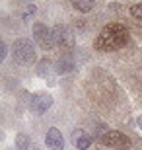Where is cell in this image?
<instances>
[{"instance_id":"obj_1","label":"cell","mask_w":142,"mask_h":150,"mask_svg":"<svg viewBox=\"0 0 142 150\" xmlns=\"http://www.w3.org/2000/svg\"><path fill=\"white\" fill-rule=\"evenodd\" d=\"M126 41H129V31H126L125 25L109 23V25H105L99 31L97 39H95V49L103 51V53H109V51L123 49L126 45Z\"/></svg>"},{"instance_id":"obj_2","label":"cell","mask_w":142,"mask_h":150,"mask_svg":"<svg viewBox=\"0 0 142 150\" xmlns=\"http://www.w3.org/2000/svg\"><path fill=\"white\" fill-rule=\"evenodd\" d=\"M99 142L113 150H129L132 146L131 139L119 131H105L103 134H99Z\"/></svg>"},{"instance_id":"obj_3","label":"cell","mask_w":142,"mask_h":150,"mask_svg":"<svg viewBox=\"0 0 142 150\" xmlns=\"http://www.w3.org/2000/svg\"><path fill=\"white\" fill-rule=\"evenodd\" d=\"M14 59L22 64H29L35 61V49L29 39H20L14 43Z\"/></svg>"},{"instance_id":"obj_4","label":"cell","mask_w":142,"mask_h":150,"mask_svg":"<svg viewBox=\"0 0 142 150\" xmlns=\"http://www.w3.org/2000/svg\"><path fill=\"white\" fill-rule=\"evenodd\" d=\"M33 37H35V41L39 43L41 49H51L55 45V33H53V29H49L43 23H35L33 25Z\"/></svg>"},{"instance_id":"obj_5","label":"cell","mask_w":142,"mask_h":150,"mask_svg":"<svg viewBox=\"0 0 142 150\" xmlns=\"http://www.w3.org/2000/svg\"><path fill=\"white\" fill-rule=\"evenodd\" d=\"M53 33H55V43L59 47H62V49H68V47L74 45V35L66 25H57L53 29Z\"/></svg>"},{"instance_id":"obj_6","label":"cell","mask_w":142,"mask_h":150,"mask_svg":"<svg viewBox=\"0 0 142 150\" xmlns=\"http://www.w3.org/2000/svg\"><path fill=\"white\" fill-rule=\"evenodd\" d=\"M51 105H53V98L47 94H35L31 96V101H29V107L37 113H45Z\"/></svg>"},{"instance_id":"obj_7","label":"cell","mask_w":142,"mask_h":150,"mask_svg":"<svg viewBox=\"0 0 142 150\" xmlns=\"http://www.w3.org/2000/svg\"><path fill=\"white\" fill-rule=\"evenodd\" d=\"M45 142H47V146H49L51 150H62V148H64V139H62L60 131L55 129V127H51L49 131H47Z\"/></svg>"},{"instance_id":"obj_8","label":"cell","mask_w":142,"mask_h":150,"mask_svg":"<svg viewBox=\"0 0 142 150\" xmlns=\"http://www.w3.org/2000/svg\"><path fill=\"white\" fill-rule=\"evenodd\" d=\"M74 144H76V148H80V150H86V148H90L92 146V137L90 134H86L84 131H78V133H74Z\"/></svg>"},{"instance_id":"obj_9","label":"cell","mask_w":142,"mask_h":150,"mask_svg":"<svg viewBox=\"0 0 142 150\" xmlns=\"http://www.w3.org/2000/svg\"><path fill=\"white\" fill-rule=\"evenodd\" d=\"M70 4L76 8L78 12H90L93 8V0H70Z\"/></svg>"},{"instance_id":"obj_10","label":"cell","mask_w":142,"mask_h":150,"mask_svg":"<svg viewBox=\"0 0 142 150\" xmlns=\"http://www.w3.org/2000/svg\"><path fill=\"white\" fill-rule=\"evenodd\" d=\"M33 142L31 140H28V137H23V134H20L18 137V150H33Z\"/></svg>"},{"instance_id":"obj_11","label":"cell","mask_w":142,"mask_h":150,"mask_svg":"<svg viewBox=\"0 0 142 150\" xmlns=\"http://www.w3.org/2000/svg\"><path fill=\"white\" fill-rule=\"evenodd\" d=\"M131 14H132V18L142 20V2H136V4L131 6Z\"/></svg>"},{"instance_id":"obj_12","label":"cell","mask_w":142,"mask_h":150,"mask_svg":"<svg viewBox=\"0 0 142 150\" xmlns=\"http://www.w3.org/2000/svg\"><path fill=\"white\" fill-rule=\"evenodd\" d=\"M138 125H140V129H142V115H138Z\"/></svg>"},{"instance_id":"obj_13","label":"cell","mask_w":142,"mask_h":150,"mask_svg":"<svg viewBox=\"0 0 142 150\" xmlns=\"http://www.w3.org/2000/svg\"><path fill=\"white\" fill-rule=\"evenodd\" d=\"M140 2H142V0H140Z\"/></svg>"}]
</instances>
